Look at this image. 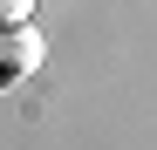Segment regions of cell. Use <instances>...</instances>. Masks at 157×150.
<instances>
[{"instance_id": "obj_1", "label": "cell", "mask_w": 157, "mask_h": 150, "mask_svg": "<svg viewBox=\"0 0 157 150\" xmlns=\"http://www.w3.org/2000/svg\"><path fill=\"white\" fill-rule=\"evenodd\" d=\"M48 55V41L34 34V21H21V28H0V82H21V75H34Z\"/></svg>"}, {"instance_id": "obj_2", "label": "cell", "mask_w": 157, "mask_h": 150, "mask_svg": "<svg viewBox=\"0 0 157 150\" xmlns=\"http://www.w3.org/2000/svg\"><path fill=\"white\" fill-rule=\"evenodd\" d=\"M28 14H34V0H0V28H21Z\"/></svg>"}]
</instances>
